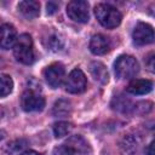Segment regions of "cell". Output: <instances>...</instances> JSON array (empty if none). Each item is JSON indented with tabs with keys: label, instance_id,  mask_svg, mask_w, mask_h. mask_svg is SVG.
Segmentation results:
<instances>
[{
	"label": "cell",
	"instance_id": "1",
	"mask_svg": "<svg viewBox=\"0 0 155 155\" xmlns=\"http://www.w3.org/2000/svg\"><path fill=\"white\" fill-rule=\"evenodd\" d=\"M94 15L97 21L108 29L116 28L121 23V13L117 8L109 4H98L94 7Z\"/></svg>",
	"mask_w": 155,
	"mask_h": 155
},
{
	"label": "cell",
	"instance_id": "2",
	"mask_svg": "<svg viewBox=\"0 0 155 155\" xmlns=\"http://www.w3.org/2000/svg\"><path fill=\"white\" fill-rule=\"evenodd\" d=\"M13 56L15 58L23 64H31L35 59L34 50H33V40L29 34H22L17 39L13 46Z\"/></svg>",
	"mask_w": 155,
	"mask_h": 155
},
{
	"label": "cell",
	"instance_id": "3",
	"mask_svg": "<svg viewBox=\"0 0 155 155\" xmlns=\"http://www.w3.org/2000/svg\"><path fill=\"white\" fill-rule=\"evenodd\" d=\"M114 71L119 79H131L139 71V64L134 57L122 54L116 58L114 63Z\"/></svg>",
	"mask_w": 155,
	"mask_h": 155
},
{
	"label": "cell",
	"instance_id": "4",
	"mask_svg": "<svg viewBox=\"0 0 155 155\" xmlns=\"http://www.w3.org/2000/svg\"><path fill=\"white\" fill-rule=\"evenodd\" d=\"M21 107L28 113L41 111L45 107V98L31 88L25 90L21 97Z\"/></svg>",
	"mask_w": 155,
	"mask_h": 155
},
{
	"label": "cell",
	"instance_id": "5",
	"mask_svg": "<svg viewBox=\"0 0 155 155\" xmlns=\"http://www.w3.org/2000/svg\"><path fill=\"white\" fill-rule=\"evenodd\" d=\"M132 39H133V42L138 46L149 45L155 41V30L150 24L139 22L133 29Z\"/></svg>",
	"mask_w": 155,
	"mask_h": 155
},
{
	"label": "cell",
	"instance_id": "6",
	"mask_svg": "<svg viewBox=\"0 0 155 155\" xmlns=\"http://www.w3.org/2000/svg\"><path fill=\"white\" fill-rule=\"evenodd\" d=\"M67 15L70 19L78 23H86L90 18L88 4L82 0H74L67 5Z\"/></svg>",
	"mask_w": 155,
	"mask_h": 155
},
{
	"label": "cell",
	"instance_id": "7",
	"mask_svg": "<svg viewBox=\"0 0 155 155\" xmlns=\"http://www.w3.org/2000/svg\"><path fill=\"white\" fill-rule=\"evenodd\" d=\"M65 91L69 93H81L86 90L87 86V80L86 76L84 74V71L81 69H74L70 71V74L68 75L67 80H65Z\"/></svg>",
	"mask_w": 155,
	"mask_h": 155
},
{
	"label": "cell",
	"instance_id": "8",
	"mask_svg": "<svg viewBox=\"0 0 155 155\" xmlns=\"http://www.w3.org/2000/svg\"><path fill=\"white\" fill-rule=\"evenodd\" d=\"M64 74L65 70L62 63H52L44 70V78L52 88H57L62 85L64 80Z\"/></svg>",
	"mask_w": 155,
	"mask_h": 155
},
{
	"label": "cell",
	"instance_id": "9",
	"mask_svg": "<svg viewBox=\"0 0 155 155\" xmlns=\"http://www.w3.org/2000/svg\"><path fill=\"white\" fill-rule=\"evenodd\" d=\"M110 47H111V42H110L109 38H107L102 34H96L91 38L90 51L93 54H97V56L105 54L107 52L110 51Z\"/></svg>",
	"mask_w": 155,
	"mask_h": 155
},
{
	"label": "cell",
	"instance_id": "10",
	"mask_svg": "<svg viewBox=\"0 0 155 155\" xmlns=\"http://www.w3.org/2000/svg\"><path fill=\"white\" fill-rule=\"evenodd\" d=\"M65 145L73 151L74 155H87L91 149L88 143L81 136H71L65 142Z\"/></svg>",
	"mask_w": 155,
	"mask_h": 155
},
{
	"label": "cell",
	"instance_id": "11",
	"mask_svg": "<svg viewBox=\"0 0 155 155\" xmlns=\"http://www.w3.org/2000/svg\"><path fill=\"white\" fill-rule=\"evenodd\" d=\"M17 31L15 29V27L12 24L5 23L1 25V48L4 50H8L12 46H15L16 41H17Z\"/></svg>",
	"mask_w": 155,
	"mask_h": 155
},
{
	"label": "cell",
	"instance_id": "12",
	"mask_svg": "<svg viewBox=\"0 0 155 155\" xmlns=\"http://www.w3.org/2000/svg\"><path fill=\"white\" fill-rule=\"evenodd\" d=\"M126 90L131 94H147L153 90V82L147 79H137L131 81Z\"/></svg>",
	"mask_w": 155,
	"mask_h": 155
},
{
	"label": "cell",
	"instance_id": "13",
	"mask_svg": "<svg viewBox=\"0 0 155 155\" xmlns=\"http://www.w3.org/2000/svg\"><path fill=\"white\" fill-rule=\"evenodd\" d=\"M18 10L25 18L31 19L39 16L40 4L39 1H34V0H24L18 4Z\"/></svg>",
	"mask_w": 155,
	"mask_h": 155
},
{
	"label": "cell",
	"instance_id": "14",
	"mask_svg": "<svg viewBox=\"0 0 155 155\" xmlns=\"http://www.w3.org/2000/svg\"><path fill=\"white\" fill-rule=\"evenodd\" d=\"M90 73L92 75V78L101 82V84H107L108 82V70L105 68L104 64H102L101 62H92L90 64Z\"/></svg>",
	"mask_w": 155,
	"mask_h": 155
},
{
	"label": "cell",
	"instance_id": "15",
	"mask_svg": "<svg viewBox=\"0 0 155 155\" xmlns=\"http://www.w3.org/2000/svg\"><path fill=\"white\" fill-rule=\"evenodd\" d=\"M46 45H47V48L48 50H51L53 52H58V51H61L63 48L64 40H63V38L59 34H52V35L48 36Z\"/></svg>",
	"mask_w": 155,
	"mask_h": 155
},
{
	"label": "cell",
	"instance_id": "16",
	"mask_svg": "<svg viewBox=\"0 0 155 155\" xmlns=\"http://www.w3.org/2000/svg\"><path fill=\"white\" fill-rule=\"evenodd\" d=\"M71 110L70 103L68 101L61 99L58 102H56L54 107H53V114L56 116H67Z\"/></svg>",
	"mask_w": 155,
	"mask_h": 155
},
{
	"label": "cell",
	"instance_id": "17",
	"mask_svg": "<svg viewBox=\"0 0 155 155\" xmlns=\"http://www.w3.org/2000/svg\"><path fill=\"white\" fill-rule=\"evenodd\" d=\"M70 130H71V125L69 122H65V121H59V122H56L53 125V133L57 138L67 136L70 132Z\"/></svg>",
	"mask_w": 155,
	"mask_h": 155
},
{
	"label": "cell",
	"instance_id": "18",
	"mask_svg": "<svg viewBox=\"0 0 155 155\" xmlns=\"http://www.w3.org/2000/svg\"><path fill=\"white\" fill-rule=\"evenodd\" d=\"M0 80H1V97H6L7 94H10L12 92L13 81H12L11 76L7 74H1Z\"/></svg>",
	"mask_w": 155,
	"mask_h": 155
},
{
	"label": "cell",
	"instance_id": "19",
	"mask_svg": "<svg viewBox=\"0 0 155 155\" xmlns=\"http://www.w3.org/2000/svg\"><path fill=\"white\" fill-rule=\"evenodd\" d=\"M151 109H153V103H151V102L142 101V102H138V103L133 104L132 113H136V114H140V115H142V114L149 113Z\"/></svg>",
	"mask_w": 155,
	"mask_h": 155
},
{
	"label": "cell",
	"instance_id": "20",
	"mask_svg": "<svg viewBox=\"0 0 155 155\" xmlns=\"http://www.w3.org/2000/svg\"><path fill=\"white\" fill-rule=\"evenodd\" d=\"M53 155H74V154L65 144H63L53 149Z\"/></svg>",
	"mask_w": 155,
	"mask_h": 155
},
{
	"label": "cell",
	"instance_id": "21",
	"mask_svg": "<svg viewBox=\"0 0 155 155\" xmlns=\"http://www.w3.org/2000/svg\"><path fill=\"white\" fill-rule=\"evenodd\" d=\"M145 67L148 68V70L155 73V52H153V53L147 56V58H145Z\"/></svg>",
	"mask_w": 155,
	"mask_h": 155
},
{
	"label": "cell",
	"instance_id": "22",
	"mask_svg": "<svg viewBox=\"0 0 155 155\" xmlns=\"http://www.w3.org/2000/svg\"><path fill=\"white\" fill-rule=\"evenodd\" d=\"M24 145H25V142L24 140H16V142H12L11 144H8L7 150L11 151V153H15V151H18V150L23 149Z\"/></svg>",
	"mask_w": 155,
	"mask_h": 155
},
{
	"label": "cell",
	"instance_id": "23",
	"mask_svg": "<svg viewBox=\"0 0 155 155\" xmlns=\"http://www.w3.org/2000/svg\"><path fill=\"white\" fill-rule=\"evenodd\" d=\"M46 8H47V11H46V12H47V15H52V13H54V12L58 10V4L50 1V2H47Z\"/></svg>",
	"mask_w": 155,
	"mask_h": 155
},
{
	"label": "cell",
	"instance_id": "24",
	"mask_svg": "<svg viewBox=\"0 0 155 155\" xmlns=\"http://www.w3.org/2000/svg\"><path fill=\"white\" fill-rule=\"evenodd\" d=\"M147 155H155V139L150 142V144L147 147Z\"/></svg>",
	"mask_w": 155,
	"mask_h": 155
},
{
	"label": "cell",
	"instance_id": "25",
	"mask_svg": "<svg viewBox=\"0 0 155 155\" xmlns=\"http://www.w3.org/2000/svg\"><path fill=\"white\" fill-rule=\"evenodd\" d=\"M19 155H40V154L36 153V151H34V150H28V151H24V153H22Z\"/></svg>",
	"mask_w": 155,
	"mask_h": 155
}]
</instances>
